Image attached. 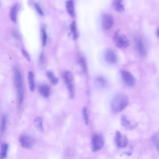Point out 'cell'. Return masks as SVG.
I'll return each instance as SVG.
<instances>
[{
	"label": "cell",
	"mask_w": 159,
	"mask_h": 159,
	"mask_svg": "<svg viewBox=\"0 0 159 159\" xmlns=\"http://www.w3.org/2000/svg\"><path fill=\"white\" fill-rule=\"evenodd\" d=\"M16 90L18 102L19 104H20L23 102L24 99V88Z\"/></svg>",
	"instance_id": "obj_22"
},
{
	"label": "cell",
	"mask_w": 159,
	"mask_h": 159,
	"mask_svg": "<svg viewBox=\"0 0 159 159\" xmlns=\"http://www.w3.org/2000/svg\"><path fill=\"white\" fill-rule=\"evenodd\" d=\"M14 79L16 89L24 88L21 73L17 68H15L14 70Z\"/></svg>",
	"instance_id": "obj_9"
},
{
	"label": "cell",
	"mask_w": 159,
	"mask_h": 159,
	"mask_svg": "<svg viewBox=\"0 0 159 159\" xmlns=\"http://www.w3.org/2000/svg\"><path fill=\"white\" fill-rule=\"evenodd\" d=\"M114 40L116 46L121 49H125L129 45V41L126 36L121 33L119 30H117L114 34Z\"/></svg>",
	"instance_id": "obj_2"
},
{
	"label": "cell",
	"mask_w": 159,
	"mask_h": 159,
	"mask_svg": "<svg viewBox=\"0 0 159 159\" xmlns=\"http://www.w3.org/2000/svg\"><path fill=\"white\" fill-rule=\"evenodd\" d=\"M39 61L41 64H43L44 61V57L43 53L42 52L40 55L39 57Z\"/></svg>",
	"instance_id": "obj_32"
},
{
	"label": "cell",
	"mask_w": 159,
	"mask_h": 159,
	"mask_svg": "<svg viewBox=\"0 0 159 159\" xmlns=\"http://www.w3.org/2000/svg\"><path fill=\"white\" fill-rule=\"evenodd\" d=\"M115 142L116 146L119 148L125 147L128 143V140L125 135H123L119 131L116 132Z\"/></svg>",
	"instance_id": "obj_8"
},
{
	"label": "cell",
	"mask_w": 159,
	"mask_h": 159,
	"mask_svg": "<svg viewBox=\"0 0 159 159\" xmlns=\"http://www.w3.org/2000/svg\"><path fill=\"white\" fill-rule=\"evenodd\" d=\"M133 152V148L131 147L129 150L128 151L124 152L123 153L127 156H130L131 155Z\"/></svg>",
	"instance_id": "obj_31"
},
{
	"label": "cell",
	"mask_w": 159,
	"mask_h": 159,
	"mask_svg": "<svg viewBox=\"0 0 159 159\" xmlns=\"http://www.w3.org/2000/svg\"><path fill=\"white\" fill-rule=\"evenodd\" d=\"M121 75L123 81L127 86L131 87L134 85L135 79L130 72L126 70H123L121 71Z\"/></svg>",
	"instance_id": "obj_6"
},
{
	"label": "cell",
	"mask_w": 159,
	"mask_h": 159,
	"mask_svg": "<svg viewBox=\"0 0 159 159\" xmlns=\"http://www.w3.org/2000/svg\"><path fill=\"white\" fill-rule=\"evenodd\" d=\"M93 152H96L102 148L104 144L103 137L99 134H95L92 136L91 140Z\"/></svg>",
	"instance_id": "obj_3"
},
{
	"label": "cell",
	"mask_w": 159,
	"mask_h": 159,
	"mask_svg": "<svg viewBox=\"0 0 159 159\" xmlns=\"http://www.w3.org/2000/svg\"><path fill=\"white\" fill-rule=\"evenodd\" d=\"M113 16L110 14H103L101 18L102 27L105 30H110L114 24Z\"/></svg>",
	"instance_id": "obj_7"
},
{
	"label": "cell",
	"mask_w": 159,
	"mask_h": 159,
	"mask_svg": "<svg viewBox=\"0 0 159 159\" xmlns=\"http://www.w3.org/2000/svg\"><path fill=\"white\" fill-rule=\"evenodd\" d=\"M104 57L106 61L110 64L115 63L117 61V55L114 50L111 49L106 50Z\"/></svg>",
	"instance_id": "obj_10"
},
{
	"label": "cell",
	"mask_w": 159,
	"mask_h": 159,
	"mask_svg": "<svg viewBox=\"0 0 159 159\" xmlns=\"http://www.w3.org/2000/svg\"><path fill=\"white\" fill-rule=\"evenodd\" d=\"M70 32L72 38L74 40L76 39L78 37L76 25L75 21H72L70 25Z\"/></svg>",
	"instance_id": "obj_21"
},
{
	"label": "cell",
	"mask_w": 159,
	"mask_h": 159,
	"mask_svg": "<svg viewBox=\"0 0 159 159\" xmlns=\"http://www.w3.org/2000/svg\"><path fill=\"white\" fill-rule=\"evenodd\" d=\"M7 116L4 114L2 116L1 119L0 130L2 133H3L5 131L7 124Z\"/></svg>",
	"instance_id": "obj_23"
},
{
	"label": "cell",
	"mask_w": 159,
	"mask_h": 159,
	"mask_svg": "<svg viewBox=\"0 0 159 159\" xmlns=\"http://www.w3.org/2000/svg\"><path fill=\"white\" fill-rule=\"evenodd\" d=\"M21 52L24 57L28 61L30 62L31 61V58L29 54L27 51L25 49H21Z\"/></svg>",
	"instance_id": "obj_30"
},
{
	"label": "cell",
	"mask_w": 159,
	"mask_h": 159,
	"mask_svg": "<svg viewBox=\"0 0 159 159\" xmlns=\"http://www.w3.org/2000/svg\"><path fill=\"white\" fill-rule=\"evenodd\" d=\"M38 91L39 93L45 98H47L50 95V89L47 84H42L39 86Z\"/></svg>",
	"instance_id": "obj_12"
},
{
	"label": "cell",
	"mask_w": 159,
	"mask_h": 159,
	"mask_svg": "<svg viewBox=\"0 0 159 159\" xmlns=\"http://www.w3.org/2000/svg\"><path fill=\"white\" fill-rule=\"evenodd\" d=\"M157 37L159 38V27L157 29Z\"/></svg>",
	"instance_id": "obj_34"
},
{
	"label": "cell",
	"mask_w": 159,
	"mask_h": 159,
	"mask_svg": "<svg viewBox=\"0 0 159 159\" xmlns=\"http://www.w3.org/2000/svg\"><path fill=\"white\" fill-rule=\"evenodd\" d=\"M19 8V4L16 3L13 5L10 10V15L11 19L15 23L16 22L17 12Z\"/></svg>",
	"instance_id": "obj_13"
},
{
	"label": "cell",
	"mask_w": 159,
	"mask_h": 159,
	"mask_svg": "<svg viewBox=\"0 0 159 159\" xmlns=\"http://www.w3.org/2000/svg\"><path fill=\"white\" fill-rule=\"evenodd\" d=\"M34 123L35 126L38 130L42 132L44 131L42 117L38 116L35 118L34 120Z\"/></svg>",
	"instance_id": "obj_15"
},
{
	"label": "cell",
	"mask_w": 159,
	"mask_h": 159,
	"mask_svg": "<svg viewBox=\"0 0 159 159\" xmlns=\"http://www.w3.org/2000/svg\"><path fill=\"white\" fill-rule=\"evenodd\" d=\"M66 7L69 14L72 17L75 16L74 3L73 0H69L66 2Z\"/></svg>",
	"instance_id": "obj_14"
},
{
	"label": "cell",
	"mask_w": 159,
	"mask_h": 159,
	"mask_svg": "<svg viewBox=\"0 0 159 159\" xmlns=\"http://www.w3.org/2000/svg\"><path fill=\"white\" fill-rule=\"evenodd\" d=\"M63 77L67 85L70 96H74L75 95V89L73 82V78L72 73L69 70L65 71L63 73Z\"/></svg>",
	"instance_id": "obj_4"
},
{
	"label": "cell",
	"mask_w": 159,
	"mask_h": 159,
	"mask_svg": "<svg viewBox=\"0 0 159 159\" xmlns=\"http://www.w3.org/2000/svg\"><path fill=\"white\" fill-rule=\"evenodd\" d=\"M8 147V145L7 143H3L2 144L0 154L1 159H5L7 157Z\"/></svg>",
	"instance_id": "obj_18"
},
{
	"label": "cell",
	"mask_w": 159,
	"mask_h": 159,
	"mask_svg": "<svg viewBox=\"0 0 159 159\" xmlns=\"http://www.w3.org/2000/svg\"><path fill=\"white\" fill-rule=\"evenodd\" d=\"M41 38L42 45L44 46L46 43L47 34L45 28L43 26H42L41 29Z\"/></svg>",
	"instance_id": "obj_24"
},
{
	"label": "cell",
	"mask_w": 159,
	"mask_h": 159,
	"mask_svg": "<svg viewBox=\"0 0 159 159\" xmlns=\"http://www.w3.org/2000/svg\"><path fill=\"white\" fill-rule=\"evenodd\" d=\"M19 141L21 146L27 149L31 148L34 143L33 138L26 134L20 135L19 138Z\"/></svg>",
	"instance_id": "obj_5"
},
{
	"label": "cell",
	"mask_w": 159,
	"mask_h": 159,
	"mask_svg": "<svg viewBox=\"0 0 159 159\" xmlns=\"http://www.w3.org/2000/svg\"><path fill=\"white\" fill-rule=\"evenodd\" d=\"M78 61L82 70L86 73L87 71V66L85 58L82 56H79L78 57Z\"/></svg>",
	"instance_id": "obj_19"
},
{
	"label": "cell",
	"mask_w": 159,
	"mask_h": 159,
	"mask_svg": "<svg viewBox=\"0 0 159 159\" xmlns=\"http://www.w3.org/2000/svg\"><path fill=\"white\" fill-rule=\"evenodd\" d=\"M113 7L118 12H122L125 10V7L122 1L121 0H115L113 2Z\"/></svg>",
	"instance_id": "obj_17"
},
{
	"label": "cell",
	"mask_w": 159,
	"mask_h": 159,
	"mask_svg": "<svg viewBox=\"0 0 159 159\" xmlns=\"http://www.w3.org/2000/svg\"><path fill=\"white\" fill-rule=\"evenodd\" d=\"M96 81L97 84L101 87H103L105 86L107 83L106 79L102 76H98L96 79Z\"/></svg>",
	"instance_id": "obj_27"
},
{
	"label": "cell",
	"mask_w": 159,
	"mask_h": 159,
	"mask_svg": "<svg viewBox=\"0 0 159 159\" xmlns=\"http://www.w3.org/2000/svg\"><path fill=\"white\" fill-rule=\"evenodd\" d=\"M28 79L30 89L33 92L34 91L35 88L34 81V75L33 72L30 71L28 74Z\"/></svg>",
	"instance_id": "obj_16"
},
{
	"label": "cell",
	"mask_w": 159,
	"mask_h": 159,
	"mask_svg": "<svg viewBox=\"0 0 159 159\" xmlns=\"http://www.w3.org/2000/svg\"><path fill=\"white\" fill-rule=\"evenodd\" d=\"M151 139L159 153V133L154 134L152 136Z\"/></svg>",
	"instance_id": "obj_25"
},
{
	"label": "cell",
	"mask_w": 159,
	"mask_h": 159,
	"mask_svg": "<svg viewBox=\"0 0 159 159\" xmlns=\"http://www.w3.org/2000/svg\"><path fill=\"white\" fill-rule=\"evenodd\" d=\"M129 100L127 97L123 93L116 95L111 103V109L115 113L120 112L124 109L128 104Z\"/></svg>",
	"instance_id": "obj_1"
},
{
	"label": "cell",
	"mask_w": 159,
	"mask_h": 159,
	"mask_svg": "<svg viewBox=\"0 0 159 159\" xmlns=\"http://www.w3.org/2000/svg\"><path fill=\"white\" fill-rule=\"evenodd\" d=\"M34 6L37 11L40 15L43 16L44 15L43 12L38 3H34Z\"/></svg>",
	"instance_id": "obj_29"
},
{
	"label": "cell",
	"mask_w": 159,
	"mask_h": 159,
	"mask_svg": "<svg viewBox=\"0 0 159 159\" xmlns=\"http://www.w3.org/2000/svg\"><path fill=\"white\" fill-rule=\"evenodd\" d=\"M13 34L14 37L16 39H18L20 38L19 34L15 30L13 31Z\"/></svg>",
	"instance_id": "obj_33"
},
{
	"label": "cell",
	"mask_w": 159,
	"mask_h": 159,
	"mask_svg": "<svg viewBox=\"0 0 159 159\" xmlns=\"http://www.w3.org/2000/svg\"><path fill=\"white\" fill-rule=\"evenodd\" d=\"M122 125L127 130H131L136 128L138 125L137 122L132 123L125 115H122L120 118Z\"/></svg>",
	"instance_id": "obj_11"
},
{
	"label": "cell",
	"mask_w": 159,
	"mask_h": 159,
	"mask_svg": "<svg viewBox=\"0 0 159 159\" xmlns=\"http://www.w3.org/2000/svg\"><path fill=\"white\" fill-rule=\"evenodd\" d=\"M137 48L139 52L142 55L145 54V49L143 42L141 39H138L137 42Z\"/></svg>",
	"instance_id": "obj_26"
},
{
	"label": "cell",
	"mask_w": 159,
	"mask_h": 159,
	"mask_svg": "<svg viewBox=\"0 0 159 159\" xmlns=\"http://www.w3.org/2000/svg\"><path fill=\"white\" fill-rule=\"evenodd\" d=\"M82 114L85 123L86 125H88L89 123V118L87 108L86 107H84L83 108Z\"/></svg>",
	"instance_id": "obj_28"
},
{
	"label": "cell",
	"mask_w": 159,
	"mask_h": 159,
	"mask_svg": "<svg viewBox=\"0 0 159 159\" xmlns=\"http://www.w3.org/2000/svg\"><path fill=\"white\" fill-rule=\"evenodd\" d=\"M46 74L48 78L53 84L56 85L58 84L59 79L55 75L52 71L50 70L48 71Z\"/></svg>",
	"instance_id": "obj_20"
}]
</instances>
